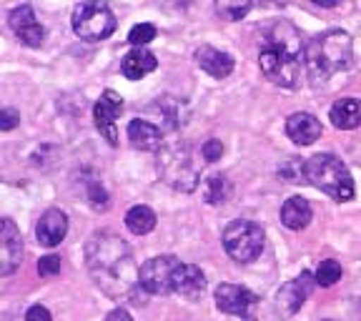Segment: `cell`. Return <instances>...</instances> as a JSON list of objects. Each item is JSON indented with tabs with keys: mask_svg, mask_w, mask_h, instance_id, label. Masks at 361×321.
<instances>
[{
	"mask_svg": "<svg viewBox=\"0 0 361 321\" xmlns=\"http://www.w3.org/2000/svg\"><path fill=\"white\" fill-rule=\"evenodd\" d=\"M153 38H156V25H151V23H138L128 33V43L133 48H146Z\"/></svg>",
	"mask_w": 361,
	"mask_h": 321,
	"instance_id": "484cf974",
	"label": "cell"
},
{
	"mask_svg": "<svg viewBox=\"0 0 361 321\" xmlns=\"http://www.w3.org/2000/svg\"><path fill=\"white\" fill-rule=\"evenodd\" d=\"M66 234H68V216L61 209H48L40 216L38 226H35L38 243L45 248H56L66 238Z\"/></svg>",
	"mask_w": 361,
	"mask_h": 321,
	"instance_id": "5bb4252c",
	"label": "cell"
},
{
	"mask_svg": "<svg viewBox=\"0 0 361 321\" xmlns=\"http://www.w3.org/2000/svg\"><path fill=\"white\" fill-rule=\"evenodd\" d=\"M88 198H90V206H93L96 211H106L108 209V193L103 191V186H98V183H90Z\"/></svg>",
	"mask_w": 361,
	"mask_h": 321,
	"instance_id": "f1b7e54d",
	"label": "cell"
},
{
	"mask_svg": "<svg viewBox=\"0 0 361 321\" xmlns=\"http://www.w3.org/2000/svg\"><path fill=\"white\" fill-rule=\"evenodd\" d=\"M261 6H266V8H286V3L288 0H259Z\"/></svg>",
	"mask_w": 361,
	"mask_h": 321,
	"instance_id": "836d02e7",
	"label": "cell"
},
{
	"mask_svg": "<svg viewBox=\"0 0 361 321\" xmlns=\"http://www.w3.org/2000/svg\"><path fill=\"white\" fill-rule=\"evenodd\" d=\"M158 68V61L148 48H133L130 53H126L121 61V71L128 80H141L143 75L153 73Z\"/></svg>",
	"mask_w": 361,
	"mask_h": 321,
	"instance_id": "d6986e66",
	"label": "cell"
},
{
	"mask_svg": "<svg viewBox=\"0 0 361 321\" xmlns=\"http://www.w3.org/2000/svg\"><path fill=\"white\" fill-rule=\"evenodd\" d=\"M354 61V43L346 30H326L306 43V71L314 85L326 83Z\"/></svg>",
	"mask_w": 361,
	"mask_h": 321,
	"instance_id": "3957f363",
	"label": "cell"
},
{
	"mask_svg": "<svg viewBox=\"0 0 361 321\" xmlns=\"http://www.w3.org/2000/svg\"><path fill=\"white\" fill-rule=\"evenodd\" d=\"M18 121H20V113L13 111V108H3V111H0V128L3 131L16 128Z\"/></svg>",
	"mask_w": 361,
	"mask_h": 321,
	"instance_id": "4dcf8cb0",
	"label": "cell"
},
{
	"mask_svg": "<svg viewBox=\"0 0 361 321\" xmlns=\"http://www.w3.org/2000/svg\"><path fill=\"white\" fill-rule=\"evenodd\" d=\"M106 321H133V316H130L128 311L121 309V306H118V309H113L111 314L106 316Z\"/></svg>",
	"mask_w": 361,
	"mask_h": 321,
	"instance_id": "d6a6232c",
	"label": "cell"
},
{
	"mask_svg": "<svg viewBox=\"0 0 361 321\" xmlns=\"http://www.w3.org/2000/svg\"><path fill=\"white\" fill-rule=\"evenodd\" d=\"M256 304V293H251L246 286L236 284H221L216 289V306L219 311L228 316H246V311Z\"/></svg>",
	"mask_w": 361,
	"mask_h": 321,
	"instance_id": "4fadbf2b",
	"label": "cell"
},
{
	"mask_svg": "<svg viewBox=\"0 0 361 321\" xmlns=\"http://www.w3.org/2000/svg\"><path fill=\"white\" fill-rule=\"evenodd\" d=\"M25 321H53V316H51V311L45 309V306L35 304V306H30V309L25 311Z\"/></svg>",
	"mask_w": 361,
	"mask_h": 321,
	"instance_id": "1f68e13d",
	"label": "cell"
},
{
	"mask_svg": "<svg viewBox=\"0 0 361 321\" xmlns=\"http://www.w3.org/2000/svg\"><path fill=\"white\" fill-rule=\"evenodd\" d=\"M329 119L336 128L351 131L361 126V103L356 98H338L329 111Z\"/></svg>",
	"mask_w": 361,
	"mask_h": 321,
	"instance_id": "44dd1931",
	"label": "cell"
},
{
	"mask_svg": "<svg viewBox=\"0 0 361 321\" xmlns=\"http://www.w3.org/2000/svg\"><path fill=\"white\" fill-rule=\"evenodd\" d=\"M128 141L138 151H161L164 148V131L151 121L133 119L128 123Z\"/></svg>",
	"mask_w": 361,
	"mask_h": 321,
	"instance_id": "e0dca14e",
	"label": "cell"
},
{
	"mask_svg": "<svg viewBox=\"0 0 361 321\" xmlns=\"http://www.w3.org/2000/svg\"><path fill=\"white\" fill-rule=\"evenodd\" d=\"M286 135L296 146H311L322 135V123H319V119H316L314 113H306V111L293 113L286 121Z\"/></svg>",
	"mask_w": 361,
	"mask_h": 321,
	"instance_id": "2e32d148",
	"label": "cell"
},
{
	"mask_svg": "<svg viewBox=\"0 0 361 321\" xmlns=\"http://www.w3.org/2000/svg\"><path fill=\"white\" fill-rule=\"evenodd\" d=\"M8 23H11V30L18 35L20 43H25L28 48H40V45H43L45 30L38 23V18H35V13L30 6L13 8L11 16H8Z\"/></svg>",
	"mask_w": 361,
	"mask_h": 321,
	"instance_id": "7c38bea8",
	"label": "cell"
},
{
	"mask_svg": "<svg viewBox=\"0 0 361 321\" xmlns=\"http://www.w3.org/2000/svg\"><path fill=\"white\" fill-rule=\"evenodd\" d=\"M316 284V277H311L309 271H304L299 279L286 281L276 293V309L281 311V316H293L296 311L304 306V301L309 299L311 289Z\"/></svg>",
	"mask_w": 361,
	"mask_h": 321,
	"instance_id": "30bf717a",
	"label": "cell"
},
{
	"mask_svg": "<svg viewBox=\"0 0 361 321\" xmlns=\"http://www.w3.org/2000/svg\"><path fill=\"white\" fill-rule=\"evenodd\" d=\"M311 216H314V211H311V203L306 201L304 196H291L281 206V224L286 226V229H291V231L306 229Z\"/></svg>",
	"mask_w": 361,
	"mask_h": 321,
	"instance_id": "ffe728a7",
	"label": "cell"
},
{
	"mask_svg": "<svg viewBox=\"0 0 361 321\" xmlns=\"http://www.w3.org/2000/svg\"><path fill=\"white\" fill-rule=\"evenodd\" d=\"M85 266L96 286L116 301L130 299L141 286V269L135 266L133 251L111 231H98L85 241Z\"/></svg>",
	"mask_w": 361,
	"mask_h": 321,
	"instance_id": "6da1fadb",
	"label": "cell"
},
{
	"mask_svg": "<svg viewBox=\"0 0 361 321\" xmlns=\"http://www.w3.org/2000/svg\"><path fill=\"white\" fill-rule=\"evenodd\" d=\"M201 156L209 161V164H214V161H219L221 156H224V143L219 141V138H209V141L201 146Z\"/></svg>",
	"mask_w": 361,
	"mask_h": 321,
	"instance_id": "83f0119b",
	"label": "cell"
},
{
	"mask_svg": "<svg viewBox=\"0 0 361 321\" xmlns=\"http://www.w3.org/2000/svg\"><path fill=\"white\" fill-rule=\"evenodd\" d=\"M158 176L164 178V183H169L171 188L183 193L196 191L198 178H201V169L198 161L193 156L191 146L186 143H173V146H164L158 151Z\"/></svg>",
	"mask_w": 361,
	"mask_h": 321,
	"instance_id": "5b68a950",
	"label": "cell"
},
{
	"mask_svg": "<svg viewBox=\"0 0 361 321\" xmlns=\"http://www.w3.org/2000/svg\"><path fill=\"white\" fill-rule=\"evenodd\" d=\"M123 96H118L116 90H106L93 106V121L96 128L101 131V135L106 138L111 146H118V131H116V119L123 111Z\"/></svg>",
	"mask_w": 361,
	"mask_h": 321,
	"instance_id": "9c48e42d",
	"label": "cell"
},
{
	"mask_svg": "<svg viewBox=\"0 0 361 321\" xmlns=\"http://www.w3.org/2000/svg\"><path fill=\"white\" fill-rule=\"evenodd\" d=\"M116 30V16L106 0H83L73 8V33L80 40H106Z\"/></svg>",
	"mask_w": 361,
	"mask_h": 321,
	"instance_id": "52a82bcc",
	"label": "cell"
},
{
	"mask_svg": "<svg viewBox=\"0 0 361 321\" xmlns=\"http://www.w3.org/2000/svg\"><path fill=\"white\" fill-rule=\"evenodd\" d=\"M203 291H206V277H203L201 266L180 261L173 274V293L188 301H196L198 296H203Z\"/></svg>",
	"mask_w": 361,
	"mask_h": 321,
	"instance_id": "9a60e30c",
	"label": "cell"
},
{
	"mask_svg": "<svg viewBox=\"0 0 361 321\" xmlns=\"http://www.w3.org/2000/svg\"><path fill=\"white\" fill-rule=\"evenodd\" d=\"M324 321H334V319H324Z\"/></svg>",
	"mask_w": 361,
	"mask_h": 321,
	"instance_id": "d590c367",
	"label": "cell"
},
{
	"mask_svg": "<svg viewBox=\"0 0 361 321\" xmlns=\"http://www.w3.org/2000/svg\"><path fill=\"white\" fill-rule=\"evenodd\" d=\"M316 6H322V8H336L341 0H314Z\"/></svg>",
	"mask_w": 361,
	"mask_h": 321,
	"instance_id": "e575fe53",
	"label": "cell"
},
{
	"mask_svg": "<svg viewBox=\"0 0 361 321\" xmlns=\"http://www.w3.org/2000/svg\"><path fill=\"white\" fill-rule=\"evenodd\" d=\"M180 261L176 256H156L141 266V289L153 296H164L173 291V274Z\"/></svg>",
	"mask_w": 361,
	"mask_h": 321,
	"instance_id": "ba28073f",
	"label": "cell"
},
{
	"mask_svg": "<svg viewBox=\"0 0 361 321\" xmlns=\"http://www.w3.org/2000/svg\"><path fill=\"white\" fill-rule=\"evenodd\" d=\"M23 261V238L13 219L0 224V277H11Z\"/></svg>",
	"mask_w": 361,
	"mask_h": 321,
	"instance_id": "8fae6325",
	"label": "cell"
},
{
	"mask_svg": "<svg viewBox=\"0 0 361 321\" xmlns=\"http://www.w3.org/2000/svg\"><path fill=\"white\" fill-rule=\"evenodd\" d=\"M231 196V186L224 176H211L206 183H203V198L211 203V206H219V203H226V198Z\"/></svg>",
	"mask_w": 361,
	"mask_h": 321,
	"instance_id": "603a6c76",
	"label": "cell"
},
{
	"mask_svg": "<svg viewBox=\"0 0 361 321\" xmlns=\"http://www.w3.org/2000/svg\"><path fill=\"white\" fill-rule=\"evenodd\" d=\"M279 174L288 181V183H306V161L299 158H288L286 164L279 169Z\"/></svg>",
	"mask_w": 361,
	"mask_h": 321,
	"instance_id": "4316f807",
	"label": "cell"
},
{
	"mask_svg": "<svg viewBox=\"0 0 361 321\" xmlns=\"http://www.w3.org/2000/svg\"><path fill=\"white\" fill-rule=\"evenodd\" d=\"M314 277H316V286H324V289L334 286V284L341 279V264H338V261H334V259L322 261Z\"/></svg>",
	"mask_w": 361,
	"mask_h": 321,
	"instance_id": "d4e9b609",
	"label": "cell"
},
{
	"mask_svg": "<svg viewBox=\"0 0 361 321\" xmlns=\"http://www.w3.org/2000/svg\"><path fill=\"white\" fill-rule=\"evenodd\" d=\"M196 63L201 71L211 75V78H226L231 75L233 71V58L228 53L219 51V48H211V45H201L196 48Z\"/></svg>",
	"mask_w": 361,
	"mask_h": 321,
	"instance_id": "ac0fdd59",
	"label": "cell"
},
{
	"mask_svg": "<svg viewBox=\"0 0 361 321\" xmlns=\"http://www.w3.org/2000/svg\"><path fill=\"white\" fill-rule=\"evenodd\" d=\"M251 6H254V0H216V13L224 20H241L248 16Z\"/></svg>",
	"mask_w": 361,
	"mask_h": 321,
	"instance_id": "cb8c5ba5",
	"label": "cell"
},
{
	"mask_svg": "<svg viewBox=\"0 0 361 321\" xmlns=\"http://www.w3.org/2000/svg\"><path fill=\"white\" fill-rule=\"evenodd\" d=\"M261 73L281 88H296L301 66H306V45L296 25L288 20L274 23L264 35L259 51Z\"/></svg>",
	"mask_w": 361,
	"mask_h": 321,
	"instance_id": "7a4b0ae2",
	"label": "cell"
},
{
	"mask_svg": "<svg viewBox=\"0 0 361 321\" xmlns=\"http://www.w3.org/2000/svg\"><path fill=\"white\" fill-rule=\"evenodd\" d=\"M306 183L329 193L336 201L354 198V178L344 161L334 153H316L314 158L306 161Z\"/></svg>",
	"mask_w": 361,
	"mask_h": 321,
	"instance_id": "277c9868",
	"label": "cell"
},
{
	"mask_svg": "<svg viewBox=\"0 0 361 321\" xmlns=\"http://www.w3.org/2000/svg\"><path fill=\"white\" fill-rule=\"evenodd\" d=\"M224 248L226 254L231 256L238 264H251L254 259H259L264 251L266 234L261 229V224L248 219H236L224 229Z\"/></svg>",
	"mask_w": 361,
	"mask_h": 321,
	"instance_id": "8992f818",
	"label": "cell"
},
{
	"mask_svg": "<svg viewBox=\"0 0 361 321\" xmlns=\"http://www.w3.org/2000/svg\"><path fill=\"white\" fill-rule=\"evenodd\" d=\"M126 226L128 231L135 236H143V234H151L156 229V214H153L148 206H133V209L126 214Z\"/></svg>",
	"mask_w": 361,
	"mask_h": 321,
	"instance_id": "7402d4cb",
	"label": "cell"
},
{
	"mask_svg": "<svg viewBox=\"0 0 361 321\" xmlns=\"http://www.w3.org/2000/svg\"><path fill=\"white\" fill-rule=\"evenodd\" d=\"M58 271H61V259H58V256H43V259L38 261L40 277H56Z\"/></svg>",
	"mask_w": 361,
	"mask_h": 321,
	"instance_id": "f546056e",
	"label": "cell"
}]
</instances>
